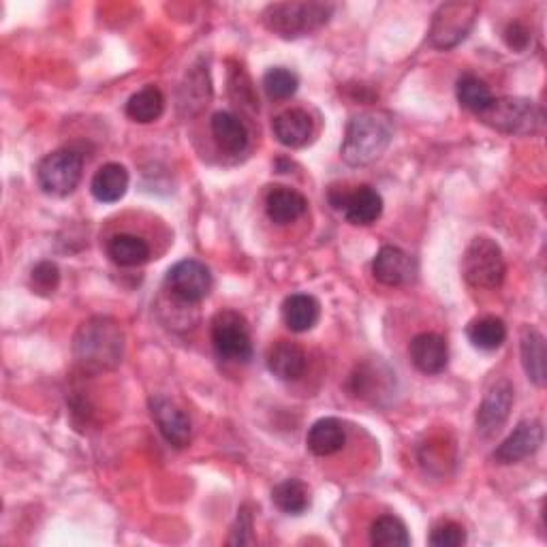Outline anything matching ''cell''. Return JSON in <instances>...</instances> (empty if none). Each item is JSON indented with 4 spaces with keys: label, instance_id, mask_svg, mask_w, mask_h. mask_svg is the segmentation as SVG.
Here are the masks:
<instances>
[{
    "label": "cell",
    "instance_id": "cell-1",
    "mask_svg": "<svg viewBox=\"0 0 547 547\" xmlns=\"http://www.w3.org/2000/svg\"><path fill=\"white\" fill-rule=\"evenodd\" d=\"M124 332L118 321L92 317L84 321L73 338V355L86 372H107L122 362Z\"/></svg>",
    "mask_w": 547,
    "mask_h": 547
},
{
    "label": "cell",
    "instance_id": "cell-2",
    "mask_svg": "<svg viewBox=\"0 0 547 547\" xmlns=\"http://www.w3.org/2000/svg\"><path fill=\"white\" fill-rule=\"evenodd\" d=\"M389 144H392V124L381 114L366 112L349 122L340 154L347 165L364 167L377 161Z\"/></svg>",
    "mask_w": 547,
    "mask_h": 547
},
{
    "label": "cell",
    "instance_id": "cell-3",
    "mask_svg": "<svg viewBox=\"0 0 547 547\" xmlns=\"http://www.w3.org/2000/svg\"><path fill=\"white\" fill-rule=\"evenodd\" d=\"M334 5L330 3H274L261 13L265 28L285 39L306 37L330 22Z\"/></svg>",
    "mask_w": 547,
    "mask_h": 547
},
{
    "label": "cell",
    "instance_id": "cell-4",
    "mask_svg": "<svg viewBox=\"0 0 547 547\" xmlns=\"http://www.w3.org/2000/svg\"><path fill=\"white\" fill-rule=\"evenodd\" d=\"M507 274L503 250L490 238H475L462 257V276L475 289H498Z\"/></svg>",
    "mask_w": 547,
    "mask_h": 547
},
{
    "label": "cell",
    "instance_id": "cell-5",
    "mask_svg": "<svg viewBox=\"0 0 547 547\" xmlns=\"http://www.w3.org/2000/svg\"><path fill=\"white\" fill-rule=\"evenodd\" d=\"M477 118L490 129L509 135H533L543 127L541 109L533 101L520 97L494 99Z\"/></svg>",
    "mask_w": 547,
    "mask_h": 547
},
{
    "label": "cell",
    "instance_id": "cell-6",
    "mask_svg": "<svg viewBox=\"0 0 547 547\" xmlns=\"http://www.w3.org/2000/svg\"><path fill=\"white\" fill-rule=\"evenodd\" d=\"M212 347L216 355L233 364H246L253 357L248 321L236 310H223L212 319Z\"/></svg>",
    "mask_w": 547,
    "mask_h": 547
},
{
    "label": "cell",
    "instance_id": "cell-7",
    "mask_svg": "<svg viewBox=\"0 0 547 547\" xmlns=\"http://www.w3.org/2000/svg\"><path fill=\"white\" fill-rule=\"evenodd\" d=\"M84 174V159L75 150H56L37 165V182L52 197L71 195Z\"/></svg>",
    "mask_w": 547,
    "mask_h": 547
},
{
    "label": "cell",
    "instance_id": "cell-8",
    "mask_svg": "<svg viewBox=\"0 0 547 547\" xmlns=\"http://www.w3.org/2000/svg\"><path fill=\"white\" fill-rule=\"evenodd\" d=\"M479 7L475 3H447L434 13L430 26V43L439 50H451L471 33Z\"/></svg>",
    "mask_w": 547,
    "mask_h": 547
},
{
    "label": "cell",
    "instance_id": "cell-9",
    "mask_svg": "<svg viewBox=\"0 0 547 547\" xmlns=\"http://www.w3.org/2000/svg\"><path fill=\"white\" fill-rule=\"evenodd\" d=\"M165 285L174 298L186 304H199L210 295L214 280L210 270L201 261L184 259L167 272Z\"/></svg>",
    "mask_w": 547,
    "mask_h": 547
},
{
    "label": "cell",
    "instance_id": "cell-10",
    "mask_svg": "<svg viewBox=\"0 0 547 547\" xmlns=\"http://www.w3.org/2000/svg\"><path fill=\"white\" fill-rule=\"evenodd\" d=\"M330 203L334 210L342 212V216H345L351 225L368 227L372 223H377L383 214V197L377 189H372L368 184L357 186L355 191L334 186L330 191Z\"/></svg>",
    "mask_w": 547,
    "mask_h": 547
},
{
    "label": "cell",
    "instance_id": "cell-11",
    "mask_svg": "<svg viewBox=\"0 0 547 547\" xmlns=\"http://www.w3.org/2000/svg\"><path fill=\"white\" fill-rule=\"evenodd\" d=\"M150 413H152L154 424L159 426V432L163 434V439L171 447H176V449L189 447L191 436H193L191 419L174 400H169L165 396L150 398Z\"/></svg>",
    "mask_w": 547,
    "mask_h": 547
},
{
    "label": "cell",
    "instance_id": "cell-12",
    "mask_svg": "<svg viewBox=\"0 0 547 547\" xmlns=\"http://www.w3.org/2000/svg\"><path fill=\"white\" fill-rule=\"evenodd\" d=\"M511 406H513V385L507 379L494 383L477 411L479 434L486 436V439L498 434L500 428L507 424Z\"/></svg>",
    "mask_w": 547,
    "mask_h": 547
},
{
    "label": "cell",
    "instance_id": "cell-13",
    "mask_svg": "<svg viewBox=\"0 0 547 547\" xmlns=\"http://www.w3.org/2000/svg\"><path fill=\"white\" fill-rule=\"evenodd\" d=\"M543 443V426L541 421L530 419V421H522L518 424L507 439L498 445V449L494 451V460L498 464H515L528 456H533V453L541 447Z\"/></svg>",
    "mask_w": 547,
    "mask_h": 547
},
{
    "label": "cell",
    "instance_id": "cell-14",
    "mask_svg": "<svg viewBox=\"0 0 547 547\" xmlns=\"http://www.w3.org/2000/svg\"><path fill=\"white\" fill-rule=\"evenodd\" d=\"M411 362L413 366L424 372V374H439L445 370L447 359H449V349H447V340L439 334H419L411 340Z\"/></svg>",
    "mask_w": 547,
    "mask_h": 547
},
{
    "label": "cell",
    "instance_id": "cell-15",
    "mask_svg": "<svg viewBox=\"0 0 547 547\" xmlns=\"http://www.w3.org/2000/svg\"><path fill=\"white\" fill-rule=\"evenodd\" d=\"M268 370L280 381H298L306 372L308 357L298 342L278 340L268 351Z\"/></svg>",
    "mask_w": 547,
    "mask_h": 547
},
{
    "label": "cell",
    "instance_id": "cell-16",
    "mask_svg": "<svg viewBox=\"0 0 547 547\" xmlns=\"http://www.w3.org/2000/svg\"><path fill=\"white\" fill-rule=\"evenodd\" d=\"M372 274L385 287H400L411 280L413 265L404 250L396 246H383L372 261Z\"/></svg>",
    "mask_w": 547,
    "mask_h": 547
},
{
    "label": "cell",
    "instance_id": "cell-17",
    "mask_svg": "<svg viewBox=\"0 0 547 547\" xmlns=\"http://www.w3.org/2000/svg\"><path fill=\"white\" fill-rule=\"evenodd\" d=\"M308 201L302 193L289 189V186H274L265 197V212L276 225H291L304 216Z\"/></svg>",
    "mask_w": 547,
    "mask_h": 547
},
{
    "label": "cell",
    "instance_id": "cell-18",
    "mask_svg": "<svg viewBox=\"0 0 547 547\" xmlns=\"http://www.w3.org/2000/svg\"><path fill=\"white\" fill-rule=\"evenodd\" d=\"M347 443L345 426L340 424L336 417H323L312 424L306 436V445L310 453H315L319 458H330L338 453Z\"/></svg>",
    "mask_w": 547,
    "mask_h": 547
},
{
    "label": "cell",
    "instance_id": "cell-19",
    "mask_svg": "<svg viewBox=\"0 0 547 547\" xmlns=\"http://www.w3.org/2000/svg\"><path fill=\"white\" fill-rule=\"evenodd\" d=\"M129 191V171L120 163H107L99 167L90 182V193L101 203H116Z\"/></svg>",
    "mask_w": 547,
    "mask_h": 547
},
{
    "label": "cell",
    "instance_id": "cell-20",
    "mask_svg": "<svg viewBox=\"0 0 547 547\" xmlns=\"http://www.w3.org/2000/svg\"><path fill=\"white\" fill-rule=\"evenodd\" d=\"M274 135L287 148H302L312 137V120L304 109H287L274 118Z\"/></svg>",
    "mask_w": 547,
    "mask_h": 547
},
{
    "label": "cell",
    "instance_id": "cell-21",
    "mask_svg": "<svg viewBox=\"0 0 547 547\" xmlns=\"http://www.w3.org/2000/svg\"><path fill=\"white\" fill-rule=\"evenodd\" d=\"M520 353H522V366L526 377L533 381L537 387L545 385V338L535 327H524L522 338H520Z\"/></svg>",
    "mask_w": 547,
    "mask_h": 547
},
{
    "label": "cell",
    "instance_id": "cell-22",
    "mask_svg": "<svg viewBox=\"0 0 547 547\" xmlns=\"http://www.w3.org/2000/svg\"><path fill=\"white\" fill-rule=\"evenodd\" d=\"M321 317V304L308 293H293L283 304V319L295 334L310 332Z\"/></svg>",
    "mask_w": 547,
    "mask_h": 547
},
{
    "label": "cell",
    "instance_id": "cell-23",
    "mask_svg": "<svg viewBox=\"0 0 547 547\" xmlns=\"http://www.w3.org/2000/svg\"><path fill=\"white\" fill-rule=\"evenodd\" d=\"M212 135L218 148L229 154H240L248 146V131L244 122L229 112H218L212 116Z\"/></svg>",
    "mask_w": 547,
    "mask_h": 547
},
{
    "label": "cell",
    "instance_id": "cell-24",
    "mask_svg": "<svg viewBox=\"0 0 547 547\" xmlns=\"http://www.w3.org/2000/svg\"><path fill=\"white\" fill-rule=\"evenodd\" d=\"M107 255L120 268H137L150 259V246L146 240L131 236V233H118L107 242Z\"/></svg>",
    "mask_w": 547,
    "mask_h": 547
},
{
    "label": "cell",
    "instance_id": "cell-25",
    "mask_svg": "<svg viewBox=\"0 0 547 547\" xmlns=\"http://www.w3.org/2000/svg\"><path fill=\"white\" fill-rule=\"evenodd\" d=\"M212 97L210 75L201 67H193L186 73V80L180 88V107L189 114H199L203 107H208Z\"/></svg>",
    "mask_w": 547,
    "mask_h": 547
},
{
    "label": "cell",
    "instance_id": "cell-26",
    "mask_svg": "<svg viewBox=\"0 0 547 547\" xmlns=\"http://www.w3.org/2000/svg\"><path fill=\"white\" fill-rule=\"evenodd\" d=\"M165 112V97L156 86H144L139 92L129 99L127 103V116L133 122L150 124L159 120Z\"/></svg>",
    "mask_w": 547,
    "mask_h": 547
},
{
    "label": "cell",
    "instance_id": "cell-27",
    "mask_svg": "<svg viewBox=\"0 0 547 547\" xmlns=\"http://www.w3.org/2000/svg\"><path fill=\"white\" fill-rule=\"evenodd\" d=\"M466 336L475 349L496 351L503 347V342L507 340V325L503 319L481 317L471 321V325H468L466 330Z\"/></svg>",
    "mask_w": 547,
    "mask_h": 547
},
{
    "label": "cell",
    "instance_id": "cell-28",
    "mask_svg": "<svg viewBox=\"0 0 547 547\" xmlns=\"http://www.w3.org/2000/svg\"><path fill=\"white\" fill-rule=\"evenodd\" d=\"M272 503L287 515H300L310 505V490L300 479H287L272 490Z\"/></svg>",
    "mask_w": 547,
    "mask_h": 547
},
{
    "label": "cell",
    "instance_id": "cell-29",
    "mask_svg": "<svg viewBox=\"0 0 547 547\" xmlns=\"http://www.w3.org/2000/svg\"><path fill=\"white\" fill-rule=\"evenodd\" d=\"M456 95H458V101L464 109H468V112L473 114H481L486 112V109L490 107V103L494 101V95L490 86L479 80L477 75H464L458 80V88H456Z\"/></svg>",
    "mask_w": 547,
    "mask_h": 547
},
{
    "label": "cell",
    "instance_id": "cell-30",
    "mask_svg": "<svg viewBox=\"0 0 547 547\" xmlns=\"http://www.w3.org/2000/svg\"><path fill=\"white\" fill-rule=\"evenodd\" d=\"M370 543L377 547H406L411 545V535L396 515H381L370 526Z\"/></svg>",
    "mask_w": 547,
    "mask_h": 547
},
{
    "label": "cell",
    "instance_id": "cell-31",
    "mask_svg": "<svg viewBox=\"0 0 547 547\" xmlns=\"http://www.w3.org/2000/svg\"><path fill=\"white\" fill-rule=\"evenodd\" d=\"M263 88L274 101L291 99L300 88V77L285 67H274L263 75Z\"/></svg>",
    "mask_w": 547,
    "mask_h": 547
},
{
    "label": "cell",
    "instance_id": "cell-32",
    "mask_svg": "<svg viewBox=\"0 0 547 547\" xmlns=\"http://www.w3.org/2000/svg\"><path fill=\"white\" fill-rule=\"evenodd\" d=\"M60 285V270L54 261L37 263L30 272V287L39 295H52Z\"/></svg>",
    "mask_w": 547,
    "mask_h": 547
},
{
    "label": "cell",
    "instance_id": "cell-33",
    "mask_svg": "<svg viewBox=\"0 0 547 547\" xmlns=\"http://www.w3.org/2000/svg\"><path fill=\"white\" fill-rule=\"evenodd\" d=\"M428 543L434 547H462L466 543V530L458 522L443 520L432 528Z\"/></svg>",
    "mask_w": 547,
    "mask_h": 547
},
{
    "label": "cell",
    "instance_id": "cell-34",
    "mask_svg": "<svg viewBox=\"0 0 547 547\" xmlns=\"http://www.w3.org/2000/svg\"><path fill=\"white\" fill-rule=\"evenodd\" d=\"M250 530H253V515L248 513V507H242L238 511V522L233 526V533L229 543L231 545H246L253 543V537H250Z\"/></svg>",
    "mask_w": 547,
    "mask_h": 547
},
{
    "label": "cell",
    "instance_id": "cell-35",
    "mask_svg": "<svg viewBox=\"0 0 547 547\" xmlns=\"http://www.w3.org/2000/svg\"><path fill=\"white\" fill-rule=\"evenodd\" d=\"M505 41L511 50L524 52L530 43V30L522 22H511L505 28Z\"/></svg>",
    "mask_w": 547,
    "mask_h": 547
},
{
    "label": "cell",
    "instance_id": "cell-36",
    "mask_svg": "<svg viewBox=\"0 0 547 547\" xmlns=\"http://www.w3.org/2000/svg\"><path fill=\"white\" fill-rule=\"evenodd\" d=\"M236 92H240L238 97H233L238 101V105H253L257 107V99L253 95V88H250V80L244 75V71H240L236 77H231V95H236Z\"/></svg>",
    "mask_w": 547,
    "mask_h": 547
}]
</instances>
